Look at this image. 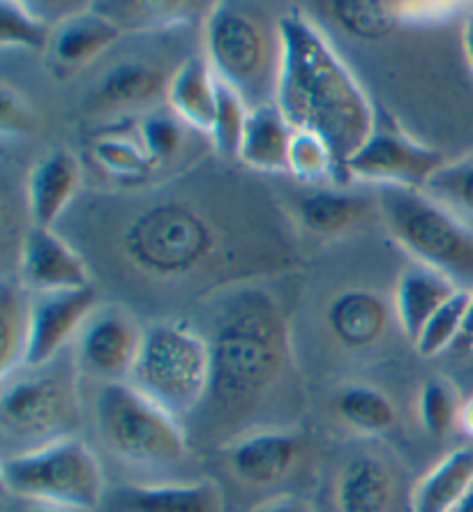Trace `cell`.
Returning a JSON list of instances; mask_svg holds the SVG:
<instances>
[{
	"mask_svg": "<svg viewBox=\"0 0 473 512\" xmlns=\"http://www.w3.org/2000/svg\"><path fill=\"white\" fill-rule=\"evenodd\" d=\"M393 501V478L384 462L363 455L344 466L337 483L340 512H386Z\"/></svg>",
	"mask_w": 473,
	"mask_h": 512,
	"instance_id": "22",
	"label": "cell"
},
{
	"mask_svg": "<svg viewBox=\"0 0 473 512\" xmlns=\"http://www.w3.org/2000/svg\"><path fill=\"white\" fill-rule=\"evenodd\" d=\"M97 427L118 457L137 464H176L187 453L178 416L132 383L111 381L97 397Z\"/></svg>",
	"mask_w": 473,
	"mask_h": 512,
	"instance_id": "6",
	"label": "cell"
},
{
	"mask_svg": "<svg viewBox=\"0 0 473 512\" xmlns=\"http://www.w3.org/2000/svg\"><path fill=\"white\" fill-rule=\"evenodd\" d=\"M450 512H473V483L471 487L464 492V496L460 501H457V506L450 510Z\"/></svg>",
	"mask_w": 473,
	"mask_h": 512,
	"instance_id": "41",
	"label": "cell"
},
{
	"mask_svg": "<svg viewBox=\"0 0 473 512\" xmlns=\"http://www.w3.org/2000/svg\"><path fill=\"white\" fill-rule=\"evenodd\" d=\"M167 100L180 120L201 132L213 130L217 77L208 60L192 56L178 65L167 86Z\"/></svg>",
	"mask_w": 473,
	"mask_h": 512,
	"instance_id": "19",
	"label": "cell"
},
{
	"mask_svg": "<svg viewBox=\"0 0 473 512\" xmlns=\"http://www.w3.org/2000/svg\"><path fill=\"white\" fill-rule=\"evenodd\" d=\"M460 411L462 404L448 379H430L420 390V423H423L425 432L434 436V439L446 436L455 427V423H460Z\"/></svg>",
	"mask_w": 473,
	"mask_h": 512,
	"instance_id": "29",
	"label": "cell"
},
{
	"mask_svg": "<svg viewBox=\"0 0 473 512\" xmlns=\"http://www.w3.org/2000/svg\"><path fill=\"white\" fill-rule=\"evenodd\" d=\"M337 413L358 432L381 434L395 425L397 413L390 399L377 388L351 386L337 397Z\"/></svg>",
	"mask_w": 473,
	"mask_h": 512,
	"instance_id": "25",
	"label": "cell"
},
{
	"mask_svg": "<svg viewBox=\"0 0 473 512\" xmlns=\"http://www.w3.org/2000/svg\"><path fill=\"white\" fill-rule=\"evenodd\" d=\"M464 51H467V60L473 74V10L467 14V21H464Z\"/></svg>",
	"mask_w": 473,
	"mask_h": 512,
	"instance_id": "39",
	"label": "cell"
},
{
	"mask_svg": "<svg viewBox=\"0 0 473 512\" xmlns=\"http://www.w3.org/2000/svg\"><path fill=\"white\" fill-rule=\"evenodd\" d=\"M213 379V349L190 328L157 323L144 333L130 383L164 409L192 411Z\"/></svg>",
	"mask_w": 473,
	"mask_h": 512,
	"instance_id": "5",
	"label": "cell"
},
{
	"mask_svg": "<svg viewBox=\"0 0 473 512\" xmlns=\"http://www.w3.org/2000/svg\"><path fill=\"white\" fill-rule=\"evenodd\" d=\"M300 455L296 436L257 432L240 439L229 453L231 469L252 485H270L287 476Z\"/></svg>",
	"mask_w": 473,
	"mask_h": 512,
	"instance_id": "16",
	"label": "cell"
},
{
	"mask_svg": "<svg viewBox=\"0 0 473 512\" xmlns=\"http://www.w3.org/2000/svg\"><path fill=\"white\" fill-rule=\"evenodd\" d=\"M328 326L344 346L363 349L384 333L388 310L386 303L372 291H347L328 307Z\"/></svg>",
	"mask_w": 473,
	"mask_h": 512,
	"instance_id": "20",
	"label": "cell"
},
{
	"mask_svg": "<svg viewBox=\"0 0 473 512\" xmlns=\"http://www.w3.org/2000/svg\"><path fill=\"white\" fill-rule=\"evenodd\" d=\"M264 314L236 316L217 335L213 349V386L229 402H240L266 386L280 365V333Z\"/></svg>",
	"mask_w": 473,
	"mask_h": 512,
	"instance_id": "7",
	"label": "cell"
},
{
	"mask_svg": "<svg viewBox=\"0 0 473 512\" xmlns=\"http://www.w3.org/2000/svg\"><path fill=\"white\" fill-rule=\"evenodd\" d=\"M460 427L462 432L471 436L473 439V397H469L467 402L462 404V411H460Z\"/></svg>",
	"mask_w": 473,
	"mask_h": 512,
	"instance_id": "40",
	"label": "cell"
},
{
	"mask_svg": "<svg viewBox=\"0 0 473 512\" xmlns=\"http://www.w3.org/2000/svg\"><path fill=\"white\" fill-rule=\"evenodd\" d=\"M144 342L137 323L120 312H102L90 319L81 335L79 356L88 372L104 379L130 376Z\"/></svg>",
	"mask_w": 473,
	"mask_h": 512,
	"instance_id": "10",
	"label": "cell"
},
{
	"mask_svg": "<svg viewBox=\"0 0 473 512\" xmlns=\"http://www.w3.org/2000/svg\"><path fill=\"white\" fill-rule=\"evenodd\" d=\"M247 116L250 107L243 100V95L229 84L217 79V102H215V118L210 137L217 148V153L224 157H238L240 146H243Z\"/></svg>",
	"mask_w": 473,
	"mask_h": 512,
	"instance_id": "27",
	"label": "cell"
},
{
	"mask_svg": "<svg viewBox=\"0 0 473 512\" xmlns=\"http://www.w3.org/2000/svg\"><path fill=\"white\" fill-rule=\"evenodd\" d=\"M97 305L93 286L70 291L40 293L30 303V326L24 353L26 370H40L49 363L70 337L88 321Z\"/></svg>",
	"mask_w": 473,
	"mask_h": 512,
	"instance_id": "9",
	"label": "cell"
},
{
	"mask_svg": "<svg viewBox=\"0 0 473 512\" xmlns=\"http://www.w3.org/2000/svg\"><path fill=\"white\" fill-rule=\"evenodd\" d=\"M123 30L116 24L109 14L93 12V7H86L84 12L74 14V17L65 19L58 24L51 33L49 40V54L54 65L58 67H77L86 65L114 47Z\"/></svg>",
	"mask_w": 473,
	"mask_h": 512,
	"instance_id": "15",
	"label": "cell"
},
{
	"mask_svg": "<svg viewBox=\"0 0 473 512\" xmlns=\"http://www.w3.org/2000/svg\"><path fill=\"white\" fill-rule=\"evenodd\" d=\"M0 480L7 492L67 510H90L104 501L102 466L74 436H56L28 453L5 457Z\"/></svg>",
	"mask_w": 473,
	"mask_h": 512,
	"instance_id": "4",
	"label": "cell"
},
{
	"mask_svg": "<svg viewBox=\"0 0 473 512\" xmlns=\"http://www.w3.org/2000/svg\"><path fill=\"white\" fill-rule=\"evenodd\" d=\"M21 268L26 282L40 293L70 291L90 286L88 270L79 254L65 240H60L51 229L28 231L21 252Z\"/></svg>",
	"mask_w": 473,
	"mask_h": 512,
	"instance_id": "12",
	"label": "cell"
},
{
	"mask_svg": "<svg viewBox=\"0 0 473 512\" xmlns=\"http://www.w3.org/2000/svg\"><path fill=\"white\" fill-rule=\"evenodd\" d=\"M340 169L328 143L312 132L296 130L289 148V171L305 183H319Z\"/></svg>",
	"mask_w": 473,
	"mask_h": 512,
	"instance_id": "32",
	"label": "cell"
},
{
	"mask_svg": "<svg viewBox=\"0 0 473 512\" xmlns=\"http://www.w3.org/2000/svg\"><path fill=\"white\" fill-rule=\"evenodd\" d=\"M469 300V291H457L446 305H441L439 310L430 316L423 333H420L418 340L414 342L420 356L434 358L439 356V353H444L446 349H453L457 337H460L464 316H467L469 310Z\"/></svg>",
	"mask_w": 473,
	"mask_h": 512,
	"instance_id": "28",
	"label": "cell"
},
{
	"mask_svg": "<svg viewBox=\"0 0 473 512\" xmlns=\"http://www.w3.org/2000/svg\"><path fill=\"white\" fill-rule=\"evenodd\" d=\"M204 47L210 70L243 95L247 107L275 100L280 74V28L250 5L217 3L206 17Z\"/></svg>",
	"mask_w": 473,
	"mask_h": 512,
	"instance_id": "2",
	"label": "cell"
},
{
	"mask_svg": "<svg viewBox=\"0 0 473 512\" xmlns=\"http://www.w3.org/2000/svg\"><path fill=\"white\" fill-rule=\"evenodd\" d=\"M444 164V155L439 150L420 146L395 123L377 118L372 137L344 162L342 171L351 178L384 183V187L425 190L427 180Z\"/></svg>",
	"mask_w": 473,
	"mask_h": 512,
	"instance_id": "8",
	"label": "cell"
},
{
	"mask_svg": "<svg viewBox=\"0 0 473 512\" xmlns=\"http://www.w3.org/2000/svg\"><path fill=\"white\" fill-rule=\"evenodd\" d=\"M425 192L444 203L455 215L473 217V157L455 164H444L427 180Z\"/></svg>",
	"mask_w": 473,
	"mask_h": 512,
	"instance_id": "30",
	"label": "cell"
},
{
	"mask_svg": "<svg viewBox=\"0 0 473 512\" xmlns=\"http://www.w3.org/2000/svg\"><path fill=\"white\" fill-rule=\"evenodd\" d=\"M28 512H70L67 508H58V506H44V508H33Z\"/></svg>",
	"mask_w": 473,
	"mask_h": 512,
	"instance_id": "42",
	"label": "cell"
},
{
	"mask_svg": "<svg viewBox=\"0 0 473 512\" xmlns=\"http://www.w3.org/2000/svg\"><path fill=\"white\" fill-rule=\"evenodd\" d=\"M35 118L28 104L14 93L10 86H3L0 93V130L3 137H21L33 130Z\"/></svg>",
	"mask_w": 473,
	"mask_h": 512,
	"instance_id": "36",
	"label": "cell"
},
{
	"mask_svg": "<svg viewBox=\"0 0 473 512\" xmlns=\"http://www.w3.org/2000/svg\"><path fill=\"white\" fill-rule=\"evenodd\" d=\"M28 326L30 305L24 293L5 282L0 291V376L3 379H10V374L24 365Z\"/></svg>",
	"mask_w": 473,
	"mask_h": 512,
	"instance_id": "23",
	"label": "cell"
},
{
	"mask_svg": "<svg viewBox=\"0 0 473 512\" xmlns=\"http://www.w3.org/2000/svg\"><path fill=\"white\" fill-rule=\"evenodd\" d=\"M335 17L349 33L360 37H379L390 26V5L384 3H335Z\"/></svg>",
	"mask_w": 473,
	"mask_h": 512,
	"instance_id": "35",
	"label": "cell"
},
{
	"mask_svg": "<svg viewBox=\"0 0 473 512\" xmlns=\"http://www.w3.org/2000/svg\"><path fill=\"white\" fill-rule=\"evenodd\" d=\"M367 215V201L349 194L317 192L300 201V217L307 227L321 233H340Z\"/></svg>",
	"mask_w": 473,
	"mask_h": 512,
	"instance_id": "26",
	"label": "cell"
},
{
	"mask_svg": "<svg viewBox=\"0 0 473 512\" xmlns=\"http://www.w3.org/2000/svg\"><path fill=\"white\" fill-rule=\"evenodd\" d=\"M379 206L390 236L404 250L460 291H473V229L460 215L411 187H384Z\"/></svg>",
	"mask_w": 473,
	"mask_h": 512,
	"instance_id": "3",
	"label": "cell"
},
{
	"mask_svg": "<svg viewBox=\"0 0 473 512\" xmlns=\"http://www.w3.org/2000/svg\"><path fill=\"white\" fill-rule=\"evenodd\" d=\"M167 86L157 67L127 60V63H118L102 79L100 93L104 100L114 104H146L155 100Z\"/></svg>",
	"mask_w": 473,
	"mask_h": 512,
	"instance_id": "24",
	"label": "cell"
},
{
	"mask_svg": "<svg viewBox=\"0 0 473 512\" xmlns=\"http://www.w3.org/2000/svg\"><path fill=\"white\" fill-rule=\"evenodd\" d=\"M277 28L282 56L275 104L294 130L324 139L342 169L377 127L370 97L305 14H284Z\"/></svg>",
	"mask_w": 473,
	"mask_h": 512,
	"instance_id": "1",
	"label": "cell"
},
{
	"mask_svg": "<svg viewBox=\"0 0 473 512\" xmlns=\"http://www.w3.org/2000/svg\"><path fill=\"white\" fill-rule=\"evenodd\" d=\"M51 40L49 26L42 24L26 3L3 0L0 3V47L12 49H47Z\"/></svg>",
	"mask_w": 473,
	"mask_h": 512,
	"instance_id": "31",
	"label": "cell"
},
{
	"mask_svg": "<svg viewBox=\"0 0 473 512\" xmlns=\"http://www.w3.org/2000/svg\"><path fill=\"white\" fill-rule=\"evenodd\" d=\"M453 351H460V353L473 351V291L469 300V310H467V316H464L460 337H457V342L453 344Z\"/></svg>",
	"mask_w": 473,
	"mask_h": 512,
	"instance_id": "38",
	"label": "cell"
},
{
	"mask_svg": "<svg viewBox=\"0 0 473 512\" xmlns=\"http://www.w3.org/2000/svg\"><path fill=\"white\" fill-rule=\"evenodd\" d=\"M250 512H314L303 499L291 494H280L275 499H268L259 506H254Z\"/></svg>",
	"mask_w": 473,
	"mask_h": 512,
	"instance_id": "37",
	"label": "cell"
},
{
	"mask_svg": "<svg viewBox=\"0 0 473 512\" xmlns=\"http://www.w3.org/2000/svg\"><path fill=\"white\" fill-rule=\"evenodd\" d=\"M457 291L460 289L448 277L439 275L437 270L425 266L407 270L397 282L395 291V312L400 319L402 333L411 342H416L430 316L441 305H446Z\"/></svg>",
	"mask_w": 473,
	"mask_h": 512,
	"instance_id": "18",
	"label": "cell"
},
{
	"mask_svg": "<svg viewBox=\"0 0 473 512\" xmlns=\"http://www.w3.org/2000/svg\"><path fill=\"white\" fill-rule=\"evenodd\" d=\"M296 130L282 116L275 100L250 109L240 160L259 171H289V148Z\"/></svg>",
	"mask_w": 473,
	"mask_h": 512,
	"instance_id": "17",
	"label": "cell"
},
{
	"mask_svg": "<svg viewBox=\"0 0 473 512\" xmlns=\"http://www.w3.org/2000/svg\"><path fill=\"white\" fill-rule=\"evenodd\" d=\"M139 141L148 160L164 162L180 148L183 132L174 118L167 114H150L139 125Z\"/></svg>",
	"mask_w": 473,
	"mask_h": 512,
	"instance_id": "34",
	"label": "cell"
},
{
	"mask_svg": "<svg viewBox=\"0 0 473 512\" xmlns=\"http://www.w3.org/2000/svg\"><path fill=\"white\" fill-rule=\"evenodd\" d=\"M95 157L109 173L116 176H144L148 157L139 143L123 137H109L95 143Z\"/></svg>",
	"mask_w": 473,
	"mask_h": 512,
	"instance_id": "33",
	"label": "cell"
},
{
	"mask_svg": "<svg viewBox=\"0 0 473 512\" xmlns=\"http://www.w3.org/2000/svg\"><path fill=\"white\" fill-rule=\"evenodd\" d=\"M0 406L7 425L30 434H49L70 416V395L47 376H24L5 381Z\"/></svg>",
	"mask_w": 473,
	"mask_h": 512,
	"instance_id": "11",
	"label": "cell"
},
{
	"mask_svg": "<svg viewBox=\"0 0 473 512\" xmlns=\"http://www.w3.org/2000/svg\"><path fill=\"white\" fill-rule=\"evenodd\" d=\"M473 483V448H455L427 476L411 496L414 512H450Z\"/></svg>",
	"mask_w": 473,
	"mask_h": 512,
	"instance_id": "21",
	"label": "cell"
},
{
	"mask_svg": "<svg viewBox=\"0 0 473 512\" xmlns=\"http://www.w3.org/2000/svg\"><path fill=\"white\" fill-rule=\"evenodd\" d=\"M104 512H224L220 489L213 483L123 485L107 496Z\"/></svg>",
	"mask_w": 473,
	"mask_h": 512,
	"instance_id": "13",
	"label": "cell"
},
{
	"mask_svg": "<svg viewBox=\"0 0 473 512\" xmlns=\"http://www.w3.org/2000/svg\"><path fill=\"white\" fill-rule=\"evenodd\" d=\"M79 185V162L67 150L44 155L28 180V203L33 227L51 229L74 197Z\"/></svg>",
	"mask_w": 473,
	"mask_h": 512,
	"instance_id": "14",
	"label": "cell"
}]
</instances>
